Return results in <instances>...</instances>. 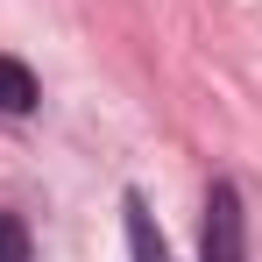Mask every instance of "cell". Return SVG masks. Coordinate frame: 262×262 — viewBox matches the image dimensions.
<instances>
[{
  "mask_svg": "<svg viewBox=\"0 0 262 262\" xmlns=\"http://www.w3.org/2000/svg\"><path fill=\"white\" fill-rule=\"evenodd\" d=\"M29 255H36V248H29V227L14 213H0V262H29Z\"/></svg>",
  "mask_w": 262,
  "mask_h": 262,
  "instance_id": "277c9868",
  "label": "cell"
},
{
  "mask_svg": "<svg viewBox=\"0 0 262 262\" xmlns=\"http://www.w3.org/2000/svg\"><path fill=\"white\" fill-rule=\"evenodd\" d=\"M199 262H241V191L227 177L206 191V255Z\"/></svg>",
  "mask_w": 262,
  "mask_h": 262,
  "instance_id": "6da1fadb",
  "label": "cell"
},
{
  "mask_svg": "<svg viewBox=\"0 0 262 262\" xmlns=\"http://www.w3.org/2000/svg\"><path fill=\"white\" fill-rule=\"evenodd\" d=\"M36 106V71L21 57H0V114H29Z\"/></svg>",
  "mask_w": 262,
  "mask_h": 262,
  "instance_id": "3957f363",
  "label": "cell"
},
{
  "mask_svg": "<svg viewBox=\"0 0 262 262\" xmlns=\"http://www.w3.org/2000/svg\"><path fill=\"white\" fill-rule=\"evenodd\" d=\"M121 213H128V255H135V262H170V241L156 234V213H149L142 191L121 199Z\"/></svg>",
  "mask_w": 262,
  "mask_h": 262,
  "instance_id": "7a4b0ae2",
  "label": "cell"
}]
</instances>
